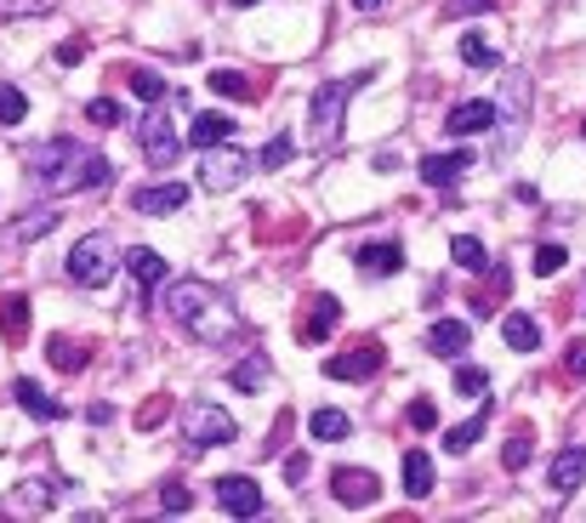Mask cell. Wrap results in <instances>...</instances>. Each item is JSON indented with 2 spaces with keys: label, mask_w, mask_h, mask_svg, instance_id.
I'll return each instance as SVG.
<instances>
[{
  "label": "cell",
  "mask_w": 586,
  "mask_h": 523,
  "mask_svg": "<svg viewBox=\"0 0 586 523\" xmlns=\"http://www.w3.org/2000/svg\"><path fill=\"white\" fill-rule=\"evenodd\" d=\"M166 313L183 324L194 342H206V347H222V342L240 336V313L228 308L206 279H172L166 285Z\"/></svg>",
  "instance_id": "6da1fadb"
},
{
  "label": "cell",
  "mask_w": 586,
  "mask_h": 523,
  "mask_svg": "<svg viewBox=\"0 0 586 523\" xmlns=\"http://www.w3.org/2000/svg\"><path fill=\"white\" fill-rule=\"evenodd\" d=\"M29 166H35L41 188H52V193L103 188V182L114 177V166H109L103 154H86V148H75L69 137H52V143H41L35 154H29Z\"/></svg>",
  "instance_id": "7a4b0ae2"
},
{
  "label": "cell",
  "mask_w": 586,
  "mask_h": 523,
  "mask_svg": "<svg viewBox=\"0 0 586 523\" xmlns=\"http://www.w3.org/2000/svg\"><path fill=\"white\" fill-rule=\"evenodd\" d=\"M114 262H120V245H114V234H86V240H75V251H69V262H63V274H69L75 285H109V274H114Z\"/></svg>",
  "instance_id": "3957f363"
},
{
  "label": "cell",
  "mask_w": 586,
  "mask_h": 523,
  "mask_svg": "<svg viewBox=\"0 0 586 523\" xmlns=\"http://www.w3.org/2000/svg\"><path fill=\"white\" fill-rule=\"evenodd\" d=\"M183 433H188V444L194 449H222V444H234V415H228L222 404H211V399H200V404H188L183 410Z\"/></svg>",
  "instance_id": "277c9868"
},
{
  "label": "cell",
  "mask_w": 586,
  "mask_h": 523,
  "mask_svg": "<svg viewBox=\"0 0 586 523\" xmlns=\"http://www.w3.org/2000/svg\"><path fill=\"white\" fill-rule=\"evenodd\" d=\"M347 97H353L347 80H331V86H319V91H313V109H308V120H313V125H308V143H313V148H324V143H331L336 131H342Z\"/></svg>",
  "instance_id": "5b68a950"
},
{
  "label": "cell",
  "mask_w": 586,
  "mask_h": 523,
  "mask_svg": "<svg viewBox=\"0 0 586 523\" xmlns=\"http://www.w3.org/2000/svg\"><path fill=\"white\" fill-rule=\"evenodd\" d=\"M251 166H256V159H251L245 148L211 143V148H206V166H200V188H206V193H228V188H240V182L251 177Z\"/></svg>",
  "instance_id": "8992f818"
},
{
  "label": "cell",
  "mask_w": 586,
  "mask_h": 523,
  "mask_svg": "<svg viewBox=\"0 0 586 523\" xmlns=\"http://www.w3.org/2000/svg\"><path fill=\"white\" fill-rule=\"evenodd\" d=\"M217 507L228 518H256L263 512V489H256V478H245V472H228V478H217Z\"/></svg>",
  "instance_id": "52a82bcc"
},
{
  "label": "cell",
  "mask_w": 586,
  "mask_h": 523,
  "mask_svg": "<svg viewBox=\"0 0 586 523\" xmlns=\"http://www.w3.org/2000/svg\"><path fill=\"white\" fill-rule=\"evenodd\" d=\"M137 137H143V154H148V166H177V131L166 125V114H143L137 120Z\"/></svg>",
  "instance_id": "ba28073f"
},
{
  "label": "cell",
  "mask_w": 586,
  "mask_h": 523,
  "mask_svg": "<svg viewBox=\"0 0 586 523\" xmlns=\"http://www.w3.org/2000/svg\"><path fill=\"white\" fill-rule=\"evenodd\" d=\"M331 496H336L342 507H376V501H382V483H376V472H365V467H336Z\"/></svg>",
  "instance_id": "9c48e42d"
},
{
  "label": "cell",
  "mask_w": 586,
  "mask_h": 523,
  "mask_svg": "<svg viewBox=\"0 0 586 523\" xmlns=\"http://www.w3.org/2000/svg\"><path fill=\"white\" fill-rule=\"evenodd\" d=\"M376 370H382V347H353V353L324 358V376L331 381H371Z\"/></svg>",
  "instance_id": "30bf717a"
},
{
  "label": "cell",
  "mask_w": 586,
  "mask_h": 523,
  "mask_svg": "<svg viewBox=\"0 0 586 523\" xmlns=\"http://www.w3.org/2000/svg\"><path fill=\"white\" fill-rule=\"evenodd\" d=\"M360 274H371V279H387V274H405V245L399 240H371V245H360Z\"/></svg>",
  "instance_id": "8fae6325"
},
{
  "label": "cell",
  "mask_w": 586,
  "mask_h": 523,
  "mask_svg": "<svg viewBox=\"0 0 586 523\" xmlns=\"http://www.w3.org/2000/svg\"><path fill=\"white\" fill-rule=\"evenodd\" d=\"M444 125H450V137H478V131L496 125V103H484V97H473V103H455Z\"/></svg>",
  "instance_id": "7c38bea8"
},
{
  "label": "cell",
  "mask_w": 586,
  "mask_h": 523,
  "mask_svg": "<svg viewBox=\"0 0 586 523\" xmlns=\"http://www.w3.org/2000/svg\"><path fill=\"white\" fill-rule=\"evenodd\" d=\"M467 166H473V154H462V148H455V154H428V159H421V182H428V188H450V182L467 177Z\"/></svg>",
  "instance_id": "4fadbf2b"
},
{
  "label": "cell",
  "mask_w": 586,
  "mask_h": 523,
  "mask_svg": "<svg viewBox=\"0 0 586 523\" xmlns=\"http://www.w3.org/2000/svg\"><path fill=\"white\" fill-rule=\"evenodd\" d=\"M183 205H188V188L172 182V177L137 193V211H143V216H172V211H183Z\"/></svg>",
  "instance_id": "5bb4252c"
},
{
  "label": "cell",
  "mask_w": 586,
  "mask_h": 523,
  "mask_svg": "<svg viewBox=\"0 0 586 523\" xmlns=\"http://www.w3.org/2000/svg\"><path fill=\"white\" fill-rule=\"evenodd\" d=\"M336 319H342L336 297H313V308H308V319L297 324V331H302V342H324V336L336 331Z\"/></svg>",
  "instance_id": "9a60e30c"
},
{
  "label": "cell",
  "mask_w": 586,
  "mask_h": 523,
  "mask_svg": "<svg viewBox=\"0 0 586 523\" xmlns=\"http://www.w3.org/2000/svg\"><path fill=\"white\" fill-rule=\"evenodd\" d=\"M546 478H552V489H559V496H570V489L586 478V449H575V444L559 449V455H552V472H546Z\"/></svg>",
  "instance_id": "2e32d148"
},
{
  "label": "cell",
  "mask_w": 586,
  "mask_h": 523,
  "mask_svg": "<svg viewBox=\"0 0 586 523\" xmlns=\"http://www.w3.org/2000/svg\"><path fill=\"white\" fill-rule=\"evenodd\" d=\"M428 353H439V358H462V353H467V324H462V319H439L433 331H428Z\"/></svg>",
  "instance_id": "e0dca14e"
},
{
  "label": "cell",
  "mask_w": 586,
  "mask_h": 523,
  "mask_svg": "<svg viewBox=\"0 0 586 523\" xmlns=\"http://www.w3.org/2000/svg\"><path fill=\"white\" fill-rule=\"evenodd\" d=\"M125 268H132V279H137L143 290H154V285H166V256H159V251H148V245H137V251H125Z\"/></svg>",
  "instance_id": "ac0fdd59"
},
{
  "label": "cell",
  "mask_w": 586,
  "mask_h": 523,
  "mask_svg": "<svg viewBox=\"0 0 586 523\" xmlns=\"http://www.w3.org/2000/svg\"><path fill=\"white\" fill-rule=\"evenodd\" d=\"M228 131H234V120L217 114V109H206V114H194L188 143H194V148H211V143H228Z\"/></svg>",
  "instance_id": "d6986e66"
},
{
  "label": "cell",
  "mask_w": 586,
  "mask_h": 523,
  "mask_svg": "<svg viewBox=\"0 0 586 523\" xmlns=\"http://www.w3.org/2000/svg\"><path fill=\"white\" fill-rule=\"evenodd\" d=\"M501 336H507L512 353H535V347H541V324H535L530 313H507V319H501Z\"/></svg>",
  "instance_id": "ffe728a7"
},
{
  "label": "cell",
  "mask_w": 586,
  "mask_h": 523,
  "mask_svg": "<svg viewBox=\"0 0 586 523\" xmlns=\"http://www.w3.org/2000/svg\"><path fill=\"white\" fill-rule=\"evenodd\" d=\"M268 376H274V358H268V353H251V358H240V365L228 370V381H234L240 392H256Z\"/></svg>",
  "instance_id": "44dd1931"
},
{
  "label": "cell",
  "mask_w": 586,
  "mask_h": 523,
  "mask_svg": "<svg viewBox=\"0 0 586 523\" xmlns=\"http://www.w3.org/2000/svg\"><path fill=\"white\" fill-rule=\"evenodd\" d=\"M405 489L421 501V496H433V455L428 449H410L405 455Z\"/></svg>",
  "instance_id": "7402d4cb"
},
{
  "label": "cell",
  "mask_w": 586,
  "mask_h": 523,
  "mask_svg": "<svg viewBox=\"0 0 586 523\" xmlns=\"http://www.w3.org/2000/svg\"><path fill=\"white\" fill-rule=\"evenodd\" d=\"M12 392H18V404H23L29 415H35V421H63V404H57V399H46V387H35V381H18Z\"/></svg>",
  "instance_id": "603a6c76"
},
{
  "label": "cell",
  "mask_w": 586,
  "mask_h": 523,
  "mask_svg": "<svg viewBox=\"0 0 586 523\" xmlns=\"http://www.w3.org/2000/svg\"><path fill=\"white\" fill-rule=\"evenodd\" d=\"M530 449H535V427H530V421H518V427L507 433V444H501V467L518 472V467L530 461Z\"/></svg>",
  "instance_id": "cb8c5ba5"
},
{
  "label": "cell",
  "mask_w": 586,
  "mask_h": 523,
  "mask_svg": "<svg viewBox=\"0 0 586 523\" xmlns=\"http://www.w3.org/2000/svg\"><path fill=\"white\" fill-rule=\"evenodd\" d=\"M450 256H455V268H467V274L490 268V251H484V240H473V234H455V240H450Z\"/></svg>",
  "instance_id": "d4e9b609"
},
{
  "label": "cell",
  "mask_w": 586,
  "mask_h": 523,
  "mask_svg": "<svg viewBox=\"0 0 586 523\" xmlns=\"http://www.w3.org/2000/svg\"><path fill=\"white\" fill-rule=\"evenodd\" d=\"M46 358L63 370V376H75V370H86V347L80 342H69V336H52L46 342Z\"/></svg>",
  "instance_id": "484cf974"
},
{
  "label": "cell",
  "mask_w": 586,
  "mask_h": 523,
  "mask_svg": "<svg viewBox=\"0 0 586 523\" xmlns=\"http://www.w3.org/2000/svg\"><path fill=\"white\" fill-rule=\"evenodd\" d=\"M484 415H490V399H484V410H478L473 421H462V427L444 433V449H450V455H467V449L478 444V433H484Z\"/></svg>",
  "instance_id": "4316f807"
},
{
  "label": "cell",
  "mask_w": 586,
  "mask_h": 523,
  "mask_svg": "<svg viewBox=\"0 0 586 523\" xmlns=\"http://www.w3.org/2000/svg\"><path fill=\"white\" fill-rule=\"evenodd\" d=\"M308 433H313V438H324V444H336V438H347V433H353V421H347L342 410H313Z\"/></svg>",
  "instance_id": "83f0119b"
},
{
  "label": "cell",
  "mask_w": 586,
  "mask_h": 523,
  "mask_svg": "<svg viewBox=\"0 0 586 523\" xmlns=\"http://www.w3.org/2000/svg\"><path fill=\"white\" fill-rule=\"evenodd\" d=\"M462 63L467 69H501V52L484 46V35H462Z\"/></svg>",
  "instance_id": "f1b7e54d"
},
{
  "label": "cell",
  "mask_w": 586,
  "mask_h": 523,
  "mask_svg": "<svg viewBox=\"0 0 586 523\" xmlns=\"http://www.w3.org/2000/svg\"><path fill=\"white\" fill-rule=\"evenodd\" d=\"M57 227V211H35V216H23V222H12V245H23V240H41V234H52Z\"/></svg>",
  "instance_id": "f546056e"
},
{
  "label": "cell",
  "mask_w": 586,
  "mask_h": 523,
  "mask_svg": "<svg viewBox=\"0 0 586 523\" xmlns=\"http://www.w3.org/2000/svg\"><path fill=\"white\" fill-rule=\"evenodd\" d=\"M0 331H7L12 342L29 331V302L23 297H0Z\"/></svg>",
  "instance_id": "4dcf8cb0"
},
{
  "label": "cell",
  "mask_w": 586,
  "mask_h": 523,
  "mask_svg": "<svg viewBox=\"0 0 586 523\" xmlns=\"http://www.w3.org/2000/svg\"><path fill=\"white\" fill-rule=\"evenodd\" d=\"M211 91H222V97H256V80H245L240 69H211Z\"/></svg>",
  "instance_id": "1f68e13d"
},
{
  "label": "cell",
  "mask_w": 586,
  "mask_h": 523,
  "mask_svg": "<svg viewBox=\"0 0 586 523\" xmlns=\"http://www.w3.org/2000/svg\"><path fill=\"white\" fill-rule=\"evenodd\" d=\"M501 109H507L512 120L530 109V80H524V75H507V97H501ZM501 109H496V114H501Z\"/></svg>",
  "instance_id": "d6a6232c"
},
{
  "label": "cell",
  "mask_w": 586,
  "mask_h": 523,
  "mask_svg": "<svg viewBox=\"0 0 586 523\" xmlns=\"http://www.w3.org/2000/svg\"><path fill=\"white\" fill-rule=\"evenodd\" d=\"M0 120H7V125L29 120V97H23L18 86H7V80H0Z\"/></svg>",
  "instance_id": "836d02e7"
},
{
  "label": "cell",
  "mask_w": 586,
  "mask_h": 523,
  "mask_svg": "<svg viewBox=\"0 0 586 523\" xmlns=\"http://www.w3.org/2000/svg\"><path fill=\"white\" fill-rule=\"evenodd\" d=\"M455 392H462V399H484V392H490V376H484L478 365H462L455 370Z\"/></svg>",
  "instance_id": "e575fe53"
},
{
  "label": "cell",
  "mask_w": 586,
  "mask_h": 523,
  "mask_svg": "<svg viewBox=\"0 0 586 523\" xmlns=\"http://www.w3.org/2000/svg\"><path fill=\"white\" fill-rule=\"evenodd\" d=\"M256 159V166H263V171H279V166H290V137H274L263 154H251Z\"/></svg>",
  "instance_id": "d590c367"
},
{
  "label": "cell",
  "mask_w": 586,
  "mask_h": 523,
  "mask_svg": "<svg viewBox=\"0 0 586 523\" xmlns=\"http://www.w3.org/2000/svg\"><path fill=\"white\" fill-rule=\"evenodd\" d=\"M132 91L143 97V103H159V97H166V80L148 75V69H132Z\"/></svg>",
  "instance_id": "8d00e7d4"
},
{
  "label": "cell",
  "mask_w": 586,
  "mask_h": 523,
  "mask_svg": "<svg viewBox=\"0 0 586 523\" xmlns=\"http://www.w3.org/2000/svg\"><path fill=\"white\" fill-rule=\"evenodd\" d=\"M564 262H570V251H564V245H541V251H535V274H541V279H552V274L564 268Z\"/></svg>",
  "instance_id": "74e56055"
},
{
  "label": "cell",
  "mask_w": 586,
  "mask_h": 523,
  "mask_svg": "<svg viewBox=\"0 0 586 523\" xmlns=\"http://www.w3.org/2000/svg\"><path fill=\"white\" fill-rule=\"evenodd\" d=\"M86 120H91V125H120V103H109V97H91Z\"/></svg>",
  "instance_id": "f35d334b"
},
{
  "label": "cell",
  "mask_w": 586,
  "mask_h": 523,
  "mask_svg": "<svg viewBox=\"0 0 586 523\" xmlns=\"http://www.w3.org/2000/svg\"><path fill=\"white\" fill-rule=\"evenodd\" d=\"M564 370H570L575 381H586V336H575V342H570V353H564Z\"/></svg>",
  "instance_id": "ab89813d"
},
{
  "label": "cell",
  "mask_w": 586,
  "mask_h": 523,
  "mask_svg": "<svg viewBox=\"0 0 586 523\" xmlns=\"http://www.w3.org/2000/svg\"><path fill=\"white\" fill-rule=\"evenodd\" d=\"M433 421H439V410H433L428 399H416V404H410V427H421V433H428Z\"/></svg>",
  "instance_id": "60d3db41"
},
{
  "label": "cell",
  "mask_w": 586,
  "mask_h": 523,
  "mask_svg": "<svg viewBox=\"0 0 586 523\" xmlns=\"http://www.w3.org/2000/svg\"><path fill=\"white\" fill-rule=\"evenodd\" d=\"M159 507H166V512H188V489H159Z\"/></svg>",
  "instance_id": "b9f144b4"
},
{
  "label": "cell",
  "mask_w": 586,
  "mask_h": 523,
  "mask_svg": "<svg viewBox=\"0 0 586 523\" xmlns=\"http://www.w3.org/2000/svg\"><path fill=\"white\" fill-rule=\"evenodd\" d=\"M490 0H444V18H462V12H484Z\"/></svg>",
  "instance_id": "7bdbcfd3"
},
{
  "label": "cell",
  "mask_w": 586,
  "mask_h": 523,
  "mask_svg": "<svg viewBox=\"0 0 586 523\" xmlns=\"http://www.w3.org/2000/svg\"><path fill=\"white\" fill-rule=\"evenodd\" d=\"M285 478L302 483V478H308V455H285Z\"/></svg>",
  "instance_id": "ee69618b"
},
{
  "label": "cell",
  "mask_w": 586,
  "mask_h": 523,
  "mask_svg": "<svg viewBox=\"0 0 586 523\" xmlns=\"http://www.w3.org/2000/svg\"><path fill=\"white\" fill-rule=\"evenodd\" d=\"M80 57H86V41H80V35L57 46V63H80Z\"/></svg>",
  "instance_id": "f6af8a7d"
},
{
  "label": "cell",
  "mask_w": 586,
  "mask_h": 523,
  "mask_svg": "<svg viewBox=\"0 0 586 523\" xmlns=\"http://www.w3.org/2000/svg\"><path fill=\"white\" fill-rule=\"evenodd\" d=\"M52 0H0V12H46Z\"/></svg>",
  "instance_id": "bcb514c9"
},
{
  "label": "cell",
  "mask_w": 586,
  "mask_h": 523,
  "mask_svg": "<svg viewBox=\"0 0 586 523\" xmlns=\"http://www.w3.org/2000/svg\"><path fill=\"white\" fill-rule=\"evenodd\" d=\"M353 7H360V12H376V7H382V0H353Z\"/></svg>",
  "instance_id": "7dc6e473"
},
{
  "label": "cell",
  "mask_w": 586,
  "mask_h": 523,
  "mask_svg": "<svg viewBox=\"0 0 586 523\" xmlns=\"http://www.w3.org/2000/svg\"><path fill=\"white\" fill-rule=\"evenodd\" d=\"M234 7H263V0H234Z\"/></svg>",
  "instance_id": "c3c4849f"
}]
</instances>
